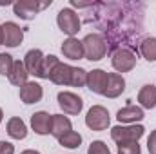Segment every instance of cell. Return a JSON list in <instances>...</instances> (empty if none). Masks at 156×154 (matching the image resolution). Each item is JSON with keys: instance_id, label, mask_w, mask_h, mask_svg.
Instances as JSON below:
<instances>
[{"instance_id": "cell-1", "label": "cell", "mask_w": 156, "mask_h": 154, "mask_svg": "<svg viewBox=\"0 0 156 154\" xmlns=\"http://www.w3.org/2000/svg\"><path fill=\"white\" fill-rule=\"evenodd\" d=\"M104 13L98 15V26L102 27V37L107 44V53L111 54L120 47H131V40L138 38L142 33V5L140 4H96ZM134 51V49H133ZM136 53V51H134Z\"/></svg>"}, {"instance_id": "cell-2", "label": "cell", "mask_w": 156, "mask_h": 154, "mask_svg": "<svg viewBox=\"0 0 156 154\" xmlns=\"http://www.w3.org/2000/svg\"><path fill=\"white\" fill-rule=\"evenodd\" d=\"M82 45H83V58L91 62H100L107 54V44L100 33H89L82 40Z\"/></svg>"}, {"instance_id": "cell-3", "label": "cell", "mask_w": 156, "mask_h": 154, "mask_svg": "<svg viewBox=\"0 0 156 154\" xmlns=\"http://www.w3.org/2000/svg\"><path fill=\"white\" fill-rule=\"evenodd\" d=\"M111 64L118 75L120 73H129L136 65V53L129 47H120L111 53Z\"/></svg>"}, {"instance_id": "cell-4", "label": "cell", "mask_w": 156, "mask_h": 154, "mask_svg": "<svg viewBox=\"0 0 156 154\" xmlns=\"http://www.w3.org/2000/svg\"><path fill=\"white\" fill-rule=\"evenodd\" d=\"M56 24H58L60 31L66 33L69 38L76 35L78 31H80V26H82L80 16H78L71 7H64V9L58 11V15H56Z\"/></svg>"}, {"instance_id": "cell-5", "label": "cell", "mask_w": 156, "mask_h": 154, "mask_svg": "<svg viewBox=\"0 0 156 154\" xmlns=\"http://www.w3.org/2000/svg\"><path fill=\"white\" fill-rule=\"evenodd\" d=\"M51 5V0L49 2H37V0H18L13 4V13L22 18V20H31L38 15L42 9L49 7Z\"/></svg>"}, {"instance_id": "cell-6", "label": "cell", "mask_w": 156, "mask_h": 154, "mask_svg": "<svg viewBox=\"0 0 156 154\" xmlns=\"http://www.w3.org/2000/svg\"><path fill=\"white\" fill-rule=\"evenodd\" d=\"M85 125H87L91 131H105V129L111 125L109 111H107L104 105H93V107L87 111Z\"/></svg>"}, {"instance_id": "cell-7", "label": "cell", "mask_w": 156, "mask_h": 154, "mask_svg": "<svg viewBox=\"0 0 156 154\" xmlns=\"http://www.w3.org/2000/svg\"><path fill=\"white\" fill-rule=\"evenodd\" d=\"M145 129L142 125H115L111 129V138L116 142V143H122V142H138L142 136H144Z\"/></svg>"}, {"instance_id": "cell-8", "label": "cell", "mask_w": 156, "mask_h": 154, "mask_svg": "<svg viewBox=\"0 0 156 154\" xmlns=\"http://www.w3.org/2000/svg\"><path fill=\"white\" fill-rule=\"evenodd\" d=\"M56 100H58L60 109H62L66 114H73V116L80 114L82 109H83V100H82L78 94H75V93L62 91V93H58Z\"/></svg>"}, {"instance_id": "cell-9", "label": "cell", "mask_w": 156, "mask_h": 154, "mask_svg": "<svg viewBox=\"0 0 156 154\" xmlns=\"http://www.w3.org/2000/svg\"><path fill=\"white\" fill-rule=\"evenodd\" d=\"M107 78L109 75L104 69H93L87 73V89L94 94H104L105 87H107Z\"/></svg>"}, {"instance_id": "cell-10", "label": "cell", "mask_w": 156, "mask_h": 154, "mask_svg": "<svg viewBox=\"0 0 156 154\" xmlns=\"http://www.w3.org/2000/svg\"><path fill=\"white\" fill-rule=\"evenodd\" d=\"M2 29H4V45L7 47H16L22 44L24 40V31L18 24L15 22H5L2 24Z\"/></svg>"}, {"instance_id": "cell-11", "label": "cell", "mask_w": 156, "mask_h": 154, "mask_svg": "<svg viewBox=\"0 0 156 154\" xmlns=\"http://www.w3.org/2000/svg\"><path fill=\"white\" fill-rule=\"evenodd\" d=\"M42 96H44V89L37 82H27V83H24L20 87V100L24 103H27V105L38 103L42 100Z\"/></svg>"}, {"instance_id": "cell-12", "label": "cell", "mask_w": 156, "mask_h": 154, "mask_svg": "<svg viewBox=\"0 0 156 154\" xmlns=\"http://www.w3.org/2000/svg\"><path fill=\"white\" fill-rule=\"evenodd\" d=\"M42 64H44V53L40 49H31L26 53V58H24V65L27 69L29 75L40 78V71H42Z\"/></svg>"}, {"instance_id": "cell-13", "label": "cell", "mask_w": 156, "mask_h": 154, "mask_svg": "<svg viewBox=\"0 0 156 154\" xmlns=\"http://www.w3.org/2000/svg\"><path fill=\"white\" fill-rule=\"evenodd\" d=\"M51 120L53 114L45 113V111H38L31 116V127L37 134H51Z\"/></svg>"}, {"instance_id": "cell-14", "label": "cell", "mask_w": 156, "mask_h": 154, "mask_svg": "<svg viewBox=\"0 0 156 154\" xmlns=\"http://www.w3.org/2000/svg\"><path fill=\"white\" fill-rule=\"evenodd\" d=\"M71 75H73V67L69 64H56L55 69L51 71L49 80L56 85H71Z\"/></svg>"}, {"instance_id": "cell-15", "label": "cell", "mask_w": 156, "mask_h": 154, "mask_svg": "<svg viewBox=\"0 0 156 154\" xmlns=\"http://www.w3.org/2000/svg\"><path fill=\"white\" fill-rule=\"evenodd\" d=\"M123 91H125V80H123V76L118 75V73H109L107 87L104 91V96H107V98H118Z\"/></svg>"}, {"instance_id": "cell-16", "label": "cell", "mask_w": 156, "mask_h": 154, "mask_svg": "<svg viewBox=\"0 0 156 154\" xmlns=\"http://www.w3.org/2000/svg\"><path fill=\"white\" fill-rule=\"evenodd\" d=\"M62 54H64L66 58H69V60H80V58H83V45H82V40L75 38V37L64 40V44H62Z\"/></svg>"}, {"instance_id": "cell-17", "label": "cell", "mask_w": 156, "mask_h": 154, "mask_svg": "<svg viewBox=\"0 0 156 154\" xmlns=\"http://www.w3.org/2000/svg\"><path fill=\"white\" fill-rule=\"evenodd\" d=\"M69 131H73V125H71V120L64 114H53L51 120V134L60 140L64 134H67Z\"/></svg>"}, {"instance_id": "cell-18", "label": "cell", "mask_w": 156, "mask_h": 154, "mask_svg": "<svg viewBox=\"0 0 156 154\" xmlns=\"http://www.w3.org/2000/svg\"><path fill=\"white\" fill-rule=\"evenodd\" d=\"M116 118L120 123H136L144 120V109L138 105H127L116 113Z\"/></svg>"}, {"instance_id": "cell-19", "label": "cell", "mask_w": 156, "mask_h": 154, "mask_svg": "<svg viewBox=\"0 0 156 154\" xmlns=\"http://www.w3.org/2000/svg\"><path fill=\"white\" fill-rule=\"evenodd\" d=\"M138 102L144 109H154L156 107V87L153 83H147L138 93Z\"/></svg>"}, {"instance_id": "cell-20", "label": "cell", "mask_w": 156, "mask_h": 154, "mask_svg": "<svg viewBox=\"0 0 156 154\" xmlns=\"http://www.w3.org/2000/svg\"><path fill=\"white\" fill-rule=\"evenodd\" d=\"M27 76H29V73H27V69H26V65H24V62H20V60H16L15 64H13V69H11V73H9V82L13 83V85H18V87H22L24 83H27Z\"/></svg>"}, {"instance_id": "cell-21", "label": "cell", "mask_w": 156, "mask_h": 154, "mask_svg": "<svg viewBox=\"0 0 156 154\" xmlns=\"http://www.w3.org/2000/svg\"><path fill=\"white\" fill-rule=\"evenodd\" d=\"M7 134L13 138V140H24L27 136V125L24 123L22 118H11L7 121Z\"/></svg>"}, {"instance_id": "cell-22", "label": "cell", "mask_w": 156, "mask_h": 154, "mask_svg": "<svg viewBox=\"0 0 156 154\" xmlns=\"http://www.w3.org/2000/svg\"><path fill=\"white\" fill-rule=\"evenodd\" d=\"M138 51L147 62H156V38L154 37L144 38L138 45Z\"/></svg>"}, {"instance_id": "cell-23", "label": "cell", "mask_w": 156, "mask_h": 154, "mask_svg": "<svg viewBox=\"0 0 156 154\" xmlns=\"http://www.w3.org/2000/svg\"><path fill=\"white\" fill-rule=\"evenodd\" d=\"M58 143L62 147H66V149H78L82 145V136H80V132H76V131H69L67 134H64L58 140Z\"/></svg>"}, {"instance_id": "cell-24", "label": "cell", "mask_w": 156, "mask_h": 154, "mask_svg": "<svg viewBox=\"0 0 156 154\" xmlns=\"http://www.w3.org/2000/svg\"><path fill=\"white\" fill-rule=\"evenodd\" d=\"M60 64V60L55 54H47L44 56V64H42V71H40V78H49L51 71L55 69V65Z\"/></svg>"}, {"instance_id": "cell-25", "label": "cell", "mask_w": 156, "mask_h": 154, "mask_svg": "<svg viewBox=\"0 0 156 154\" xmlns=\"http://www.w3.org/2000/svg\"><path fill=\"white\" fill-rule=\"evenodd\" d=\"M87 83V71L82 67H73L71 75V87H83Z\"/></svg>"}, {"instance_id": "cell-26", "label": "cell", "mask_w": 156, "mask_h": 154, "mask_svg": "<svg viewBox=\"0 0 156 154\" xmlns=\"http://www.w3.org/2000/svg\"><path fill=\"white\" fill-rule=\"evenodd\" d=\"M13 64H15V60H13L11 54L0 53V75L2 76H9V73L13 69Z\"/></svg>"}, {"instance_id": "cell-27", "label": "cell", "mask_w": 156, "mask_h": 154, "mask_svg": "<svg viewBox=\"0 0 156 154\" xmlns=\"http://www.w3.org/2000/svg\"><path fill=\"white\" fill-rule=\"evenodd\" d=\"M118 154H142L138 142H122L118 143Z\"/></svg>"}, {"instance_id": "cell-28", "label": "cell", "mask_w": 156, "mask_h": 154, "mask_svg": "<svg viewBox=\"0 0 156 154\" xmlns=\"http://www.w3.org/2000/svg\"><path fill=\"white\" fill-rule=\"evenodd\" d=\"M87 154H111V151H109V147H107L102 140H96V142H93V143L89 145Z\"/></svg>"}, {"instance_id": "cell-29", "label": "cell", "mask_w": 156, "mask_h": 154, "mask_svg": "<svg viewBox=\"0 0 156 154\" xmlns=\"http://www.w3.org/2000/svg\"><path fill=\"white\" fill-rule=\"evenodd\" d=\"M0 154H15V145L5 140H0Z\"/></svg>"}, {"instance_id": "cell-30", "label": "cell", "mask_w": 156, "mask_h": 154, "mask_svg": "<svg viewBox=\"0 0 156 154\" xmlns=\"http://www.w3.org/2000/svg\"><path fill=\"white\" fill-rule=\"evenodd\" d=\"M147 149L151 154H156V131H153L151 136L147 138Z\"/></svg>"}, {"instance_id": "cell-31", "label": "cell", "mask_w": 156, "mask_h": 154, "mask_svg": "<svg viewBox=\"0 0 156 154\" xmlns=\"http://www.w3.org/2000/svg\"><path fill=\"white\" fill-rule=\"evenodd\" d=\"M20 154H40L38 151H33V149H27V151H22Z\"/></svg>"}, {"instance_id": "cell-32", "label": "cell", "mask_w": 156, "mask_h": 154, "mask_svg": "<svg viewBox=\"0 0 156 154\" xmlns=\"http://www.w3.org/2000/svg\"><path fill=\"white\" fill-rule=\"evenodd\" d=\"M0 45H4V29L0 26Z\"/></svg>"}, {"instance_id": "cell-33", "label": "cell", "mask_w": 156, "mask_h": 154, "mask_svg": "<svg viewBox=\"0 0 156 154\" xmlns=\"http://www.w3.org/2000/svg\"><path fill=\"white\" fill-rule=\"evenodd\" d=\"M2 118H4V113H2V109H0V123H2Z\"/></svg>"}]
</instances>
